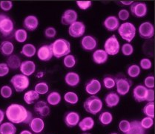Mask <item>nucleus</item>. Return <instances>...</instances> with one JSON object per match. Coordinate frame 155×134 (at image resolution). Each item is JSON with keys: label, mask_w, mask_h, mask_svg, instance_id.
Listing matches in <instances>:
<instances>
[{"label": "nucleus", "mask_w": 155, "mask_h": 134, "mask_svg": "<svg viewBox=\"0 0 155 134\" xmlns=\"http://www.w3.org/2000/svg\"><path fill=\"white\" fill-rule=\"evenodd\" d=\"M5 116L10 122L13 124H24L29 125L33 118V113L28 110L20 104L13 103L6 109Z\"/></svg>", "instance_id": "1"}, {"label": "nucleus", "mask_w": 155, "mask_h": 134, "mask_svg": "<svg viewBox=\"0 0 155 134\" xmlns=\"http://www.w3.org/2000/svg\"><path fill=\"white\" fill-rule=\"evenodd\" d=\"M50 45L52 49L53 55L56 58L65 57L68 54H70L71 51L70 42L63 38L57 39Z\"/></svg>", "instance_id": "2"}, {"label": "nucleus", "mask_w": 155, "mask_h": 134, "mask_svg": "<svg viewBox=\"0 0 155 134\" xmlns=\"http://www.w3.org/2000/svg\"><path fill=\"white\" fill-rule=\"evenodd\" d=\"M14 21L4 14H0V35L5 40H9L14 37Z\"/></svg>", "instance_id": "3"}, {"label": "nucleus", "mask_w": 155, "mask_h": 134, "mask_svg": "<svg viewBox=\"0 0 155 134\" xmlns=\"http://www.w3.org/2000/svg\"><path fill=\"white\" fill-rule=\"evenodd\" d=\"M103 107V101L100 98L96 95H91L88 97L83 104V107L85 111L91 115H97L101 112Z\"/></svg>", "instance_id": "4"}, {"label": "nucleus", "mask_w": 155, "mask_h": 134, "mask_svg": "<svg viewBox=\"0 0 155 134\" xmlns=\"http://www.w3.org/2000/svg\"><path fill=\"white\" fill-rule=\"evenodd\" d=\"M115 87H117V93L119 95H126L129 92L132 86L131 80L125 77L123 74H118L114 77Z\"/></svg>", "instance_id": "5"}, {"label": "nucleus", "mask_w": 155, "mask_h": 134, "mask_svg": "<svg viewBox=\"0 0 155 134\" xmlns=\"http://www.w3.org/2000/svg\"><path fill=\"white\" fill-rule=\"evenodd\" d=\"M118 33L121 38L128 43L131 42L136 35V27L133 23L126 22L120 25Z\"/></svg>", "instance_id": "6"}, {"label": "nucleus", "mask_w": 155, "mask_h": 134, "mask_svg": "<svg viewBox=\"0 0 155 134\" xmlns=\"http://www.w3.org/2000/svg\"><path fill=\"white\" fill-rule=\"evenodd\" d=\"M15 91L17 92H22L28 88L30 85L29 77L22 74H15L10 81Z\"/></svg>", "instance_id": "7"}, {"label": "nucleus", "mask_w": 155, "mask_h": 134, "mask_svg": "<svg viewBox=\"0 0 155 134\" xmlns=\"http://www.w3.org/2000/svg\"><path fill=\"white\" fill-rule=\"evenodd\" d=\"M104 50L108 55H116L120 50V42L115 34L108 37L104 43Z\"/></svg>", "instance_id": "8"}, {"label": "nucleus", "mask_w": 155, "mask_h": 134, "mask_svg": "<svg viewBox=\"0 0 155 134\" xmlns=\"http://www.w3.org/2000/svg\"><path fill=\"white\" fill-rule=\"evenodd\" d=\"M140 37L145 40H151L154 35V27L150 22H144L141 23L138 29Z\"/></svg>", "instance_id": "9"}, {"label": "nucleus", "mask_w": 155, "mask_h": 134, "mask_svg": "<svg viewBox=\"0 0 155 134\" xmlns=\"http://www.w3.org/2000/svg\"><path fill=\"white\" fill-rule=\"evenodd\" d=\"M85 32V25L81 21H76L68 27V34L71 37H81L84 35Z\"/></svg>", "instance_id": "10"}, {"label": "nucleus", "mask_w": 155, "mask_h": 134, "mask_svg": "<svg viewBox=\"0 0 155 134\" xmlns=\"http://www.w3.org/2000/svg\"><path fill=\"white\" fill-rule=\"evenodd\" d=\"M131 13L135 17H144L148 12L147 5L141 2H134L131 5Z\"/></svg>", "instance_id": "11"}, {"label": "nucleus", "mask_w": 155, "mask_h": 134, "mask_svg": "<svg viewBox=\"0 0 155 134\" xmlns=\"http://www.w3.org/2000/svg\"><path fill=\"white\" fill-rule=\"evenodd\" d=\"M37 55L39 60L41 61H49L54 57L51 45H43L38 49Z\"/></svg>", "instance_id": "12"}, {"label": "nucleus", "mask_w": 155, "mask_h": 134, "mask_svg": "<svg viewBox=\"0 0 155 134\" xmlns=\"http://www.w3.org/2000/svg\"><path fill=\"white\" fill-rule=\"evenodd\" d=\"M78 14L74 9H68L63 12L61 17V22L64 26H70L77 21Z\"/></svg>", "instance_id": "13"}, {"label": "nucleus", "mask_w": 155, "mask_h": 134, "mask_svg": "<svg viewBox=\"0 0 155 134\" xmlns=\"http://www.w3.org/2000/svg\"><path fill=\"white\" fill-rule=\"evenodd\" d=\"M80 121V114L75 111H68L64 115V122L65 125L70 128L77 126Z\"/></svg>", "instance_id": "14"}, {"label": "nucleus", "mask_w": 155, "mask_h": 134, "mask_svg": "<svg viewBox=\"0 0 155 134\" xmlns=\"http://www.w3.org/2000/svg\"><path fill=\"white\" fill-rule=\"evenodd\" d=\"M81 44L82 49L85 52H92V51L95 50V49L97 46V41L96 38L94 37L93 36L87 35L82 37L81 40Z\"/></svg>", "instance_id": "15"}, {"label": "nucleus", "mask_w": 155, "mask_h": 134, "mask_svg": "<svg viewBox=\"0 0 155 134\" xmlns=\"http://www.w3.org/2000/svg\"><path fill=\"white\" fill-rule=\"evenodd\" d=\"M34 111L40 118H45L49 115L51 110L48 103L44 101H39L37 103L34 104Z\"/></svg>", "instance_id": "16"}, {"label": "nucleus", "mask_w": 155, "mask_h": 134, "mask_svg": "<svg viewBox=\"0 0 155 134\" xmlns=\"http://www.w3.org/2000/svg\"><path fill=\"white\" fill-rule=\"evenodd\" d=\"M101 83L97 79L93 78L90 80L85 84V90L86 93L91 95H96L101 90Z\"/></svg>", "instance_id": "17"}, {"label": "nucleus", "mask_w": 155, "mask_h": 134, "mask_svg": "<svg viewBox=\"0 0 155 134\" xmlns=\"http://www.w3.org/2000/svg\"><path fill=\"white\" fill-rule=\"evenodd\" d=\"M148 89L145 86L139 84L133 89V98L137 102L146 101Z\"/></svg>", "instance_id": "18"}, {"label": "nucleus", "mask_w": 155, "mask_h": 134, "mask_svg": "<svg viewBox=\"0 0 155 134\" xmlns=\"http://www.w3.org/2000/svg\"><path fill=\"white\" fill-rule=\"evenodd\" d=\"M23 26L27 31H35L39 26V19L34 15H28L23 20Z\"/></svg>", "instance_id": "19"}, {"label": "nucleus", "mask_w": 155, "mask_h": 134, "mask_svg": "<svg viewBox=\"0 0 155 134\" xmlns=\"http://www.w3.org/2000/svg\"><path fill=\"white\" fill-rule=\"evenodd\" d=\"M21 73L24 75L28 76L32 75L36 71V64L32 60H25L22 62L20 67H19Z\"/></svg>", "instance_id": "20"}, {"label": "nucleus", "mask_w": 155, "mask_h": 134, "mask_svg": "<svg viewBox=\"0 0 155 134\" xmlns=\"http://www.w3.org/2000/svg\"><path fill=\"white\" fill-rule=\"evenodd\" d=\"M103 26L105 29L108 31H114L118 29L120 26V21L118 18L115 16H109L105 19Z\"/></svg>", "instance_id": "21"}, {"label": "nucleus", "mask_w": 155, "mask_h": 134, "mask_svg": "<svg viewBox=\"0 0 155 134\" xmlns=\"http://www.w3.org/2000/svg\"><path fill=\"white\" fill-rule=\"evenodd\" d=\"M29 127L34 133H42L45 128V122L43 119L40 118V117H35V118H33L31 122L29 123Z\"/></svg>", "instance_id": "22"}, {"label": "nucleus", "mask_w": 155, "mask_h": 134, "mask_svg": "<svg viewBox=\"0 0 155 134\" xmlns=\"http://www.w3.org/2000/svg\"><path fill=\"white\" fill-rule=\"evenodd\" d=\"M108 59V55L103 49H97L93 52L92 60L94 62L98 65L104 64L107 62Z\"/></svg>", "instance_id": "23"}, {"label": "nucleus", "mask_w": 155, "mask_h": 134, "mask_svg": "<svg viewBox=\"0 0 155 134\" xmlns=\"http://www.w3.org/2000/svg\"><path fill=\"white\" fill-rule=\"evenodd\" d=\"M105 104L109 108H113V107L117 106L120 101V95L115 92H110L105 96Z\"/></svg>", "instance_id": "24"}, {"label": "nucleus", "mask_w": 155, "mask_h": 134, "mask_svg": "<svg viewBox=\"0 0 155 134\" xmlns=\"http://www.w3.org/2000/svg\"><path fill=\"white\" fill-rule=\"evenodd\" d=\"M65 82L68 86L71 87H75L80 84V77L79 74L74 72H69L65 74Z\"/></svg>", "instance_id": "25"}, {"label": "nucleus", "mask_w": 155, "mask_h": 134, "mask_svg": "<svg viewBox=\"0 0 155 134\" xmlns=\"http://www.w3.org/2000/svg\"><path fill=\"white\" fill-rule=\"evenodd\" d=\"M14 51V46L11 41L5 40L0 43V52L5 57H9L10 55L13 54Z\"/></svg>", "instance_id": "26"}, {"label": "nucleus", "mask_w": 155, "mask_h": 134, "mask_svg": "<svg viewBox=\"0 0 155 134\" xmlns=\"http://www.w3.org/2000/svg\"><path fill=\"white\" fill-rule=\"evenodd\" d=\"M94 125L95 122L94 119L92 117L87 116L82 119L81 121H80L78 126L82 131L86 132L88 131V130H92L94 127Z\"/></svg>", "instance_id": "27"}, {"label": "nucleus", "mask_w": 155, "mask_h": 134, "mask_svg": "<svg viewBox=\"0 0 155 134\" xmlns=\"http://www.w3.org/2000/svg\"><path fill=\"white\" fill-rule=\"evenodd\" d=\"M21 64H22L21 59L16 54H11L9 57H8L6 60V64L8 66L9 69H12V70H16V69H19Z\"/></svg>", "instance_id": "28"}, {"label": "nucleus", "mask_w": 155, "mask_h": 134, "mask_svg": "<svg viewBox=\"0 0 155 134\" xmlns=\"http://www.w3.org/2000/svg\"><path fill=\"white\" fill-rule=\"evenodd\" d=\"M37 52V48H36V46L34 45L31 43H27L22 46L20 53L22 55H24L25 57L31 58V57H33L35 55Z\"/></svg>", "instance_id": "29"}, {"label": "nucleus", "mask_w": 155, "mask_h": 134, "mask_svg": "<svg viewBox=\"0 0 155 134\" xmlns=\"http://www.w3.org/2000/svg\"><path fill=\"white\" fill-rule=\"evenodd\" d=\"M46 101H47L46 102L50 105L57 106L62 101V96L59 94V92H57V91H53L48 95L47 98H46Z\"/></svg>", "instance_id": "30"}, {"label": "nucleus", "mask_w": 155, "mask_h": 134, "mask_svg": "<svg viewBox=\"0 0 155 134\" xmlns=\"http://www.w3.org/2000/svg\"><path fill=\"white\" fill-rule=\"evenodd\" d=\"M16 127L11 122H3L0 125V134H16Z\"/></svg>", "instance_id": "31"}, {"label": "nucleus", "mask_w": 155, "mask_h": 134, "mask_svg": "<svg viewBox=\"0 0 155 134\" xmlns=\"http://www.w3.org/2000/svg\"><path fill=\"white\" fill-rule=\"evenodd\" d=\"M39 95L34 89L27 91L23 96L24 101L27 104H33L36 101L39 100Z\"/></svg>", "instance_id": "32"}, {"label": "nucleus", "mask_w": 155, "mask_h": 134, "mask_svg": "<svg viewBox=\"0 0 155 134\" xmlns=\"http://www.w3.org/2000/svg\"><path fill=\"white\" fill-rule=\"evenodd\" d=\"M126 134H145V130L140 125V122L138 120L132 121L129 130Z\"/></svg>", "instance_id": "33"}, {"label": "nucleus", "mask_w": 155, "mask_h": 134, "mask_svg": "<svg viewBox=\"0 0 155 134\" xmlns=\"http://www.w3.org/2000/svg\"><path fill=\"white\" fill-rule=\"evenodd\" d=\"M99 121L104 126L110 125L113 121V115L108 111H104L99 115Z\"/></svg>", "instance_id": "34"}, {"label": "nucleus", "mask_w": 155, "mask_h": 134, "mask_svg": "<svg viewBox=\"0 0 155 134\" xmlns=\"http://www.w3.org/2000/svg\"><path fill=\"white\" fill-rule=\"evenodd\" d=\"M14 38L16 40V42L20 43L25 42L28 38L27 31L24 29H19L16 30L14 34Z\"/></svg>", "instance_id": "35"}, {"label": "nucleus", "mask_w": 155, "mask_h": 134, "mask_svg": "<svg viewBox=\"0 0 155 134\" xmlns=\"http://www.w3.org/2000/svg\"><path fill=\"white\" fill-rule=\"evenodd\" d=\"M64 100H65L66 103L71 104V105H74V104H77L78 103L79 96L76 92L69 91V92H66L64 95Z\"/></svg>", "instance_id": "36"}, {"label": "nucleus", "mask_w": 155, "mask_h": 134, "mask_svg": "<svg viewBox=\"0 0 155 134\" xmlns=\"http://www.w3.org/2000/svg\"><path fill=\"white\" fill-rule=\"evenodd\" d=\"M143 112L146 117L154 119V102H148L143 107Z\"/></svg>", "instance_id": "37"}, {"label": "nucleus", "mask_w": 155, "mask_h": 134, "mask_svg": "<svg viewBox=\"0 0 155 134\" xmlns=\"http://www.w3.org/2000/svg\"><path fill=\"white\" fill-rule=\"evenodd\" d=\"M103 83L105 88L107 89H111L115 87V78L111 74H106L104 76Z\"/></svg>", "instance_id": "38"}, {"label": "nucleus", "mask_w": 155, "mask_h": 134, "mask_svg": "<svg viewBox=\"0 0 155 134\" xmlns=\"http://www.w3.org/2000/svg\"><path fill=\"white\" fill-rule=\"evenodd\" d=\"M34 90L39 95H45V94L48 93L49 91L48 84L45 82H39L34 87Z\"/></svg>", "instance_id": "39"}, {"label": "nucleus", "mask_w": 155, "mask_h": 134, "mask_svg": "<svg viewBox=\"0 0 155 134\" xmlns=\"http://www.w3.org/2000/svg\"><path fill=\"white\" fill-rule=\"evenodd\" d=\"M154 41L152 40H150L148 42L145 43L143 46V52L148 56H154Z\"/></svg>", "instance_id": "40"}, {"label": "nucleus", "mask_w": 155, "mask_h": 134, "mask_svg": "<svg viewBox=\"0 0 155 134\" xmlns=\"http://www.w3.org/2000/svg\"><path fill=\"white\" fill-rule=\"evenodd\" d=\"M76 63H77L76 57L73 54H68L67 56L64 57L63 65L68 69H71L75 67Z\"/></svg>", "instance_id": "41"}, {"label": "nucleus", "mask_w": 155, "mask_h": 134, "mask_svg": "<svg viewBox=\"0 0 155 134\" xmlns=\"http://www.w3.org/2000/svg\"><path fill=\"white\" fill-rule=\"evenodd\" d=\"M141 69L139 66L136 65V64H133L131 65L130 67H128V69H127V74H128V76L131 77H138L140 74Z\"/></svg>", "instance_id": "42"}, {"label": "nucleus", "mask_w": 155, "mask_h": 134, "mask_svg": "<svg viewBox=\"0 0 155 134\" xmlns=\"http://www.w3.org/2000/svg\"><path fill=\"white\" fill-rule=\"evenodd\" d=\"M0 95L3 98H10L13 95L12 87L8 85H4L0 89Z\"/></svg>", "instance_id": "43"}, {"label": "nucleus", "mask_w": 155, "mask_h": 134, "mask_svg": "<svg viewBox=\"0 0 155 134\" xmlns=\"http://www.w3.org/2000/svg\"><path fill=\"white\" fill-rule=\"evenodd\" d=\"M140 122L142 127L144 130H147V129L151 128L154 125V119H151L150 117H144Z\"/></svg>", "instance_id": "44"}, {"label": "nucleus", "mask_w": 155, "mask_h": 134, "mask_svg": "<svg viewBox=\"0 0 155 134\" xmlns=\"http://www.w3.org/2000/svg\"><path fill=\"white\" fill-rule=\"evenodd\" d=\"M121 52L125 56H131L134 53V47L131 43H125L121 48Z\"/></svg>", "instance_id": "45"}, {"label": "nucleus", "mask_w": 155, "mask_h": 134, "mask_svg": "<svg viewBox=\"0 0 155 134\" xmlns=\"http://www.w3.org/2000/svg\"><path fill=\"white\" fill-rule=\"evenodd\" d=\"M130 126H131V122L128 120H125V119L121 120L119 123V129L122 133L125 134L128 131Z\"/></svg>", "instance_id": "46"}, {"label": "nucleus", "mask_w": 155, "mask_h": 134, "mask_svg": "<svg viewBox=\"0 0 155 134\" xmlns=\"http://www.w3.org/2000/svg\"><path fill=\"white\" fill-rule=\"evenodd\" d=\"M44 35L48 39H53L57 35V30L52 26L46 28L44 31Z\"/></svg>", "instance_id": "47"}, {"label": "nucleus", "mask_w": 155, "mask_h": 134, "mask_svg": "<svg viewBox=\"0 0 155 134\" xmlns=\"http://www.w3.org/2000/svg\"><path fill=\"white\" fill-rule=\"evenodd\" d=\"M13 2L9 0L0 1V8L4 11H9L12 9Z\"/></svg>", "instance_id": "48"}, {"label": "nucleus", "mask_w": 155, "mask_h": 134, "mask_svg": "<svg viewBox=\"0 0 155 134\" xmlns=\"http://www.w3.org/2000/svg\"><path fill=\"white\" fill-rule=\"evenodd\" d=\"M140 68H142L144 70H148L152 67V63L151 60L148 58H143L140 61Z\"/></svg>", "instance_id": "49"}, {"label": "nucleus", "mask_w": 155, "mask_h": 134, "mask_svg": "<svg viewBox=\"0 0 155 134\" xmlns=\"http://www.w3.org/2000/svg\"><path fill=\"white\" fill-rule=\"evenodd\" d=\"M76 3H77V7L80 8V10H82V11H85V10L88 9L92 5L91 1H77Z\"/></svg>", "instance_id": "50"}, {"label": "nucleus", "mask_w": 155, "mask_h": 134, "mask_svg": "<svg viewBox=\"0 0 155 134\" xmlns=\"http://www.w3.org/2000/svg\"><path fill=\"white\" fill-rule=\"evenodd\" d=\"M145 87L147 89L154 88V77L153 75H149L145 78L144 80Z\"/></svg>", "instance_id": "51"}, {"label": "nucleus", "mask_w": 155, "mask_h": 134, "mask_svg": "<svg viewBox=\"0 0 155 134\" xmlns=\"http://www.w3.org/2000/svg\"><path fill=\"white\" fill-rule=\"evenodd\" d=\"M10 69L6 63H0V77L8 75Z\"/></svg>", "instance_id": "52"}, {"label": "nucleus", "mask_w": 155, "mask_h": 134, "mask_svg": "<svg viewBox=\"0 0 155 134\" xmlns=\"http://www.w3.org/2000/svg\"><path fill=\"white\" fill-rule=\"evenodd\" d=\"M130 13L128 10L126 9H121L118 12V19H120L122 21H126L129 18Z\"/></svg>", "instance_id": "53"}, {"label": "nucleus", "mask_w": 155, "mask_h": 134, "mask_svg": "<svg viewBox=\"0 0 155 134\" xmlns=\"http://www.w3.org/2000/svg\"><path fill=\"white\" fill-rule=\"evenodd\" d=\"M146 101L148 102L154 101V89H148L147 94H146Z\"/></svg>", "instance_id": "54"}, {"label": "nucleus", "mask_w": 155, "mask_h": 134, "mask_svg": "<svg viewBox=\"0 0 155 134\" xmlns=\"http://www.w3.org/2000/svg\"><path fill=\"white\" fill-rule=\"evenodd\" d=\"M5 117V112L2 109H0V125L3 123Z\"/></svg>", "instance_id": "55"}, {"label": "nucleus", "mask_w": 155, "mask_h": 134, "mask_svg": "<svg viewBox=\"0 0 155 134\" xmlns=\"http://www.w3.org/2000/svg\"><path fill=\"white\" fill-rule=\"evenodd\" d=\"M120 2L124 5H131L134 3V1H120Z\"/></svg>", "instance_id": "56"}, {"label": "nucleus", "mask_w": 155, "mask_h": 134, "mask_svg": "<svg viewBox=\"0 0 155 134\" xmlns=\"http://www.w3.org/2000/svg\"><path fill=\"white\" fill-rule=\"evenodd\" d=\"M19 134H33V133H31L30 130H22V131H21L20 133H19Z\"/></svg>", "instance_id": "57"}, {"label": "nucleus", "mask_w": 155, "mask_h": 134, "mask_svg": "<svg viewBox=\"0 0 155 134\" xmlns=\"http://www.w3.org/2000/svg\"><path fill=\"white\" fill-rule=\"evenodd\" d=\"M109 134H119V133H115V132H114V133H109Z\"/></svg>", "instance_id": "58"}, {"label": "nucleus", "mask_w": 155, "mask_h": 134, "mask_svg": "<svg viewBox=\"0 0 155 134\" xmlns=\"http://www.w3.org/2000/svg\"><path fill=\"white\" fill-rule=\"evenodd\" d=\"M82 134H91V133H82Z\"/></svg>", "instance_id": "59"}]
</instances>
